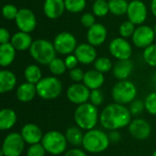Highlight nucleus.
I'll return each instance as SVG.
<instances>
[{"instance_id":"6ab92c4d","label":"nucleus","mask_w":156,"mask_h":156,"mask_svg":"<svg viewBox=\"0 0 156 156\" xmlns=\"http://www.w3.org/2000/svg\"><path fill=\"white\" fill-rule=\"evenodd\" d=\"M65 9L64 0H45L44 2V13L46 16L50 19H56L61 16Z\"/></svg>"},{"instance_id":"58836bf2","label":"nucleus","mask_w":156,"mask_h":156,"mask_svg":"<svg viewBox=\"0 0 156 156\" xmlns=\"http://www.w3.org/2000/svg\"><path fill=\"white\" fill-rule=\"evenodd\" d=\"M103 94L101 92V90L100 89L98 90H93L90 91V103L93 104L94 106H100L101 105V103L103 102Z\"/></svg>"},{"instance_id":"cd10ccee","label":"nucleus","mask_w":156,"mask_h":156,"mask_svg":"<svg viewBox=\"0 0 156 156\" xmlns=\"http://www.w3.org/2000/svg\"><path fill=\"white\" fill-rule=\"evenodd\" d=\"M27 82L37 85L42 80V73L40 69L37 65H28L24 72Z\"/></svg>"},{"instance_id":"a19ab883","label":"nucleus","mask_w":156,"mask_h":156,"mask_svg":"<svg viewBox=\"0 0 156 156\" xmlns=\"http://www.w3.org/2000/svg\"><path fill=\"white\" fill-rule=\"evenodd\" d=\"M145 108V105L144 103L142 101H133L131 105H130V112L132 114H139V113H142V112L144 111V109Z\"/></svg>"},{"instance_id":"3c124183","label":"nucleus","mask_w":156,"mask_h":156,"mask_svg":"<svg viewBox=\"0 0 156 156\" xmlns=\"http://www.w3.org/2000/svg\"><path fill=\"white\" fill-rule=\"evenodd\" d=\"M154 32H155V35H156V25H155V27H154Z\"/></svg>"},{"instance_id":"a211bd4d","label":"nucleus","mask_w":156,"mask_h":156,"mask_svg":"<svg viewBox=\"0 0 156 156\" xmlns=\"http://www.w3.org/2000/svg\"><path fill=\"white\" fill-rule=\"evenodd\" d=\"M107 37V29L106 27L100 23L94 24L88 29L87 39L89 44L93 47L101 46Z\"/></svg>"},{"instance_id":"79ce46f5","label":"nucleus","mask_w":156,"mask_h":156,"mask_svg":"<svg viewBox=\"0 0 156 156\" xmlns=\"http://www.w3.org/2000/svg\"><path fill=\"white\" fill-rule=\"evenodd\" d=\"M84 74L85 73L82 71V69H80L79 68H75L69 71V78L71 80H73L75 82H80V81L83 80Z\"/></svg>"},{"instance_id":"473e14b6","label":"nucleus","mask_w":156,"mask_h":156,"mask_svg":"<svg viewBox=\"0 0 156 156\" xmlns=\"http://www.w3.org/2000/svg\"><path fill=\"white\" fill-rule=\"evenodd\" d=\"M94 68L96 70H98L101 73H105L112 69V63L110 58H108L106 57H101V58H98L94 61Z\"/></svg>"},{"instance_id":"7ed1b4c3","label":"nucleus","mask_w":156,"mask_h":156,"mask_svg":"<svg viewBox=\"0 0 156 156\" xmlns=\"http://www.w3.org/2000/svg\"><path fill=\"white\" fill-rule=\"evenodd\" d=\"M109 135L101 130L92 129L84 133L82 146L91 154H99L105 151L110 144Z\"/></svg>"},{"instance_id":"c85d7f7f","label":"nucleus","mask_w":156,"mask_h":156,"mask_svg":"<svg viewBox=\"0 0 156 156\" xmlns=\"http://www.w3.org/2000/svg\"><path fill=\"white\" fill-rule=\"evenodd\" d=\"M110 12L114 16H122L127 13L129 3L126 0H110Z\"/></svg>"},{"instance_id":"0eeeda50","label":"nucleus","mask_w":156,"mask_h":156,"mask_svg":"<svg viewBox=\"0 0 156 156\" xmlns=\"http://www.w3.org/2000/svg\"><path fill=\"white\" fill-rule=\"evenodd\" d=\"M37 95L43 100L57 99L62 91V84L56 77H45L36 85Z\"/></svg>"},{"instance_id":"a18cd8bd","label":"nucleus","mask_w":156,"mask_h":156,"mask_svg":"<svg viewBox=\"0 0 156 156\" xmlns=\"http://www.w3.org/2000/svg\"><path fill=\"white\" fill-rule=\"evenodd\" d=\"M64 156H87V154L80 149H70L66 152Z\"/></svg>"},{"instance_id":"c03bdc74","label":"nucleus","mask_w":156,"mask_h":156,"mask_svg":"<svg viewBox=\"0 0 156 156\" xmlns=\"http://www.w3.org/2000/svg\"><path fill=\"white\" fill-rule=\"evenodd\" d=\"M9 39H10V34H9L8 30L5 29V27H2L0 29V42H1V44L8 43Z\"/></svg>"},{"instance_id":"5701e85b","label":"nucleus","mask_w":156,"mask_h":156,"mask_svg":"<svg viewBox=\"0 0 156 156\" xmlns=\"http://www.w3.org/2000/svg\"><path fill=\"white\" fill-rule=\"evenodd\" d=\"M36 94H37L36 85L29 82L22 83L16 90V98L22 102L31 101L35 98Z\"/></svg>"},{"instance_id":"ea45409f","label":"nucleus","mask_w":156,"mask_h":156,"mask_svg":"<svg viewBox=\"0 0 156 156\" xmlns=\"http://www.w3.org/2000/svg\"><path fill=\"white\" fill-rule=\"evenodd\" d=\"M80 22L81 24L85 27L90 28V27H92L95 23V16L91 13H85L81 16L80 17Z\"/></svg>"},{"instance_id":"bb28decb","label":"nucleus","mask_w":156,"mask_h":156,"mask_svg":"<svg viewBox=\"0 0 156 156\" xmlns=\"http://www.w3.org/2000/svg\"><path fill=\"white\" fill-rule=\"evenodd\" d=\"M65 136H66L68 143L70 144L71 145H74V146H79L80 144L82 145L84 133L81 132V129L80 127L71 126L68 128L66 131Z\"/></svg>"},{"instance_id":"e433bc0d","label":"nucleus","mask_w":156,"mask_h":156,"mask_svg":"<svg viewBox=\"0 0 156 156\" xmlns=\"http://www.w3.org/2000/svg\"><path fill=\"white\" fill-rule=\"evenodd\" d=\"M144 105L146 111L150 114L156 115V92H152L146 97Z\"/></svg>"},{"instance_id":"39448f33","label":"nucleus","mask_w":156,"mask_h":156,"mask_svg":"<svg viewBox=\"0 0 156 156\" xmlns=\"http://www.w3.org/2000/svg\"><path fill=\"white\" fill-rule=\"evenodd\" d=\"M137 95L136 86L129 80H120L112 90V96L116 103L124 105L132 103Z\"/></svg>"},{"instance_id":"4be33fe9","label":"nucleus","mask_w":156,"mask_h":156,"mask_svg":"<svg viewBox=\"0 0 156 156\" xmlns=\"http://www.w3.org/2000/svg\"><path fill=\"white\" fill-rule=\"evenodd\" d=\"M10 43L13 45V47L16 50L24 51V50L30 48L33 41H32V37L29 35V33L19 31L12 36Z\"/></svg>"},{"instance_id":"aec40b11","label":"nucleus","mask_w":156,"mask_h":156,"mask_svg":"<svg viewBox=\"0 0 156 156\" xmlns=\"http://www.w3.org/2000/svg\"><path fill=\"white\" fill-rule=\"evenodd\" d=\"M83 84L90 90H98L100 89L104 83V76L103 73L96 70L91 69L88 70L84 74L83 78Z\"/></svg>"},{"instance_id":"f704fd0d","label":"nucleus","mask_w":156,"mask_h":156,"mask_svg":"<svg viewBox=\"0 0 156 156\" xmlns=\"http://www.w3.org/2000/svg\"><path fill=\"white\" fill-rule=\"evenodd\" d=\"M134 26L135 25L129 20L122 23V25L120 26V28H119V32H120V35L122 36V37L126 38L129 37H133V35L136 29Z\"/></svg>"},{"instance_id":"ddd939ff","label":"nucleus","mask_w":156,"mask_h":156,"mask_svg":"<svg viewBox=\"0 0 156 156\" xmlns=\"http://www.w3.org/2000/svg\"><path fill=\"white\" fill-rule=\"evenodd\" d=\"M15 20L18 29L22 32L30 33L36 28L37 26V18L35 14L27 8L19 9Z\"/></svg>"},{"instance_id":"b1692460","label":"nucleus","mask_w":156,"mask_h":156,"mask_svg":"<svg viewBox=\"0 0 156 156\" xmlns=\"http://www.w3.org/2000/svg\"><path fill=\"white\" fill-rule=\"evenodd\" d=\"M16 84V75L6 69H3L0 71V92L6 93L14 90Z\"/></svg>"},{"instance_id":"37998d69","label":"nucleus","mask_w":156,"mask_h":156,"mask_svg":"<svg viewBox=\"0 0 156 156\" xmlns=\"http://www.w3.org/2000/svg\"><path fill=\"white\" fill-rule=\"evenodd\" d=\"M79 60L78 58H76L75 55H68L67 58H65V64H66V67L67 69H69V70L73 69L76 68L77 64H78Z\"/></svg>"},{"instance_id":"f257e3e1","label":"nucleus","mask_w":156,"mask_h":156,"mask_svg":"<svg viewBox=\"0 0 156 156\" xmlns=\"http://www.w3.org/2000/svg\"><path fill=\"white\" fill-rule=\"evenodd\" d=\"M132 113L128 108L119 103H112L106 106L100 115V122L103 128L110 131H117L131 123Z\"/></svg>"},{"instance_id":"c756f323","label":"nucleus","mask_w":156,"mask_h":156,"mask_svg":"<svg viewBox=\"0 0 156 156\" xmlns=\"http://www.w3.org/2000/svg\"><path fill=\"white\" fill-rule=\"evenodd\" d=\"M92 12L95 16H105L109 12V3L106 0H96L92 5Z\"/></svg>"},{"instance_id":"9b49d317","label":"nucleus","mask_w":156,"mask_h":156,"mask_svg":"<svg viewBox=\"0 0 156 156\" xmlns=\"http://www.w3.org/2000/svg\"><path fill=\"white\" fill-rule=\"evenodd\" d=\"M154 29L149 26H140L137 27L132 37L133 44L141 48H146L151 46L155 37Z\"/></svg>"},{"instance_id":"423d86ee","label":"nucleus","mask_w":156,"mask_h":156,"mask_svg":"<svg viewBox=\"0 0 156 156\" xmlns=\"http://www.w3.org/2000/svg\"><path fill=\"white\" fill-rule=\"evenodd\" d=\"M41 144L46 152L53 155H58L66 151L68 141L65 134L58 131H50L44 134Z\"/></svg>"},{"instance_id":"49530a36","label":"nucleus","mask_w":156,"mask_h":156,"mask_svg":"<svg viewBox=\"0 0 156 156\" xmlns=\"http://www.w3.org/2000/svg\"><path fill=\"white\" fill-rule=\"evenodd\" d=\"M109 138L112 143H118L121 140V135L117 131H112V133L109 134Z\"/></svg>"},{"instance_id":"412c9836","label":"nucleus","mask_w":156,"mask_h":156,"mask_svg":"<svg viewBox=\"0 0 156 156\" xmlns=\"http://www.w3.org/2000/svg\"><path fill=\"white\" fill-rule=\"evenodd\" d=\"M133 69V64L130 59H121L115 63L112 72L116 79L120 80H126V79L132 74Z\"/></svg>"},{"instance_id":"dca6fc26","label":"nucleus","mask_w":156,"mask_h":156,"mask_svg":"<svg viewBox=\"0 0 156 156\" xmlns=\"http://www.w3.org/2000/svg\"><path fill=\"white\" fill-rule=\"evenodd\" d=\"M74 55L78 58L79 62L85 65L90 64L97 59V51L95 48L89 43H83L77 46Z\"/></svg>"},{"instance_id":"f3484780","label":"nucleus","mask_w":156,"mask_h":156,"mask_svg":"<svg viewBox=\"0 0 156 156\" xmlns=\"http://www.w3.org/2000/svg\"><path fill=\"white\" fill-rule=\"evenodd\" d=\"M21 135L25 143L32 145L39 144L43 139V133L40 128L34 123H27L21 129Z\"/></svg>"},{"instance_id":"603ef678","label":"nucleus","mask_w":156,"mask_h":156,"mask_svg":"<svg viewBox=\"0 0 156 156\" xmlns=\"http://www.w3.org/2000/svg\"><path fill=\"white\" fill-rule=\"evenodd\" d=\"M126 1H127V0H126Z\"/></svg>"},{"instance_id":"de8ad7c7","label":"nucleus","mask_w":156,"mask_h":156,"mask_svg":"<svg viewBox=\"0 0 156 156\" xmlns=\"http://www.w3.org/2000/svg\"><path fill=\"white\" fill-rule=\"evenodd\" d=\"M151 11L156 17V0H152L151 2Z\"/></svg>"},{"instance_id":"72a5a7b5","label":"nucleus","mask_w":156,"mask_h":156,"mask_svg":"<svg viewBox=\"0 0 156 156\" xmlns=\"http://www.w3.org/2000/svg\"><path fill=\"white\" fill-rule=\"evenodd\" d=\"M144 59L151 67L156 68V44H152L151 46L144 48Z\"/></svg>"},{"instance_id":"2eb2a0df","label":"nucleus","mask_w":156,"mask_h":156,"mask_svg":"<svg viewBox=\"0 0 156 156\" xmlns=\"http://www.w3.org/2000/svg\"><path fill=\"white\" fill-rule=\"evenodd\" d=\"M128 126L131 135L138 140H145L151 134V125L144 119H135Z\"/></svg>"},{"instance_id":"8fccbe9b","label":"nucleus","mask_w":156,"mask_h":156,"mask_svg":"<svg viewBox=\"0 0 156 156\" xmlns=\"http://www.w3.org/2000/svg\"><path fill=\"white\" fill-rule=\"evenodd\" d=\"M153 156H156V150L154 152V154H153Z\"/></svg>"},{"instance_id":"864d4df0","label":"nucleus","mask_w":156,"mask_h":156,"mask_svg":"<svg viewBox=\"0 0 156 156\" xmlns=\"http://www.w3.org/2000/svg\"><path fill=\"white\" fill-rule=\"evenodd\" d=\"M95 1H96V0H95Z\"/></svg>"},{"instance_id":"a878e982","label":"nucleus","mask_w":156,"mask_h":156,"mask_svg":"<svg viewBox=\"0 0 156 156\" xmlns=\"http://www.w3.org/2000/svg\"><path fill=\"white\" fill-rule=\"evenodd\" d=\"M16 122V114L12 109H3L0 112V129L6 131L11 129Z\"/></svg>"},{"instance_id":"4468645a","label":"nucleus","mask_w":156,"mask_h":156,"mask_svg":"<svg viewBox=\"0 0 156 156\" xmlns=\"http://www.w3.org/2000/svg\"><path fill=\"white\" fill-rule=\"evenodd\" d=\"M90 91L84 84L75 83L69 87L67 90V97L74 104H83L90 100Z\"/></svg>"},{"instance_id":"9d476101","label":"nucleus","mask_w":156,"mask_h":156,"mask_svg":"<svg viewBox=\"0 0 156 156\" xmlns=\"http://www.w3.org/2000/svg\"><path fill=\"white\" fill-rule=\"evenodd\" d=\"M109 50L112 56L118 60L130 59L133 54L131 44L123 37H116L112 39L109 45Z\"/></svg>"},{"instance_id":"7c9ffc66","label":"nucleus","mask_w":156,"mask_h":156,"mask_svg":"<svg viewBox=\"0 0 156 156\" xmlns=\"http://www.w3.org/2000/svg\"><path fill=\"white\" fill-rule=\"evenodd\" d=\"M49 70L51 71L52 74L56 75V76H59L62 75L65 71H66V64H65V60L58 58H55L48 65Z\"/></svg>"},{"instance_id":"09e8293b","label":"nucleus","mask_w":156,"mask_h":156,"mask_svg":"<svg viewBox=\"0 0 156 156\" xmlns=\"http://www.w3.org/2000/svg\"><path fill=\"white\" fill-rule=\"evenodd\" d=\"M152 82H153V85L154 86V88H156V73L152 77Z\"/></svg>"},{"instance_id":"20e7f679","label":"nucleus","mask_w":156,"mask_h":156,"mask_svg":"<svg viewBox=\"0 0 156 156\" xmlns=\"http://www.w3.org/2000/svg\"><path fill=\"white\" fill-rule=\"evenodd\" d=\"M29 52L31 57L42 65H49L56 58L57 53L54 45L46 39H37L33 41Z\"/></svg>"},{"instance_id":"393cba45","label":"nucleus","mask_w":156,"mask_h":156,"mask_svg":"<svg viewBox=\"0 0 156 156\" xmlns=\"http://www.w3.org/2000/svg\"><path fill=\"white\" fill-rule=\"evenodd\" d=\"M16 48L11 43L1 44L0 46V65L2 67L9 66L15 59Z\"/></svg>"},{"instance_id":"f8f14e48","label":"nucleus","mask_w":156,"mask_h":156,"mask_svg":"<svg viewBox=\"0 0 156 156\" xmlns=\"http://www.w3.org/2000/svg\"><path fill=\"white\" fill-rule=\"evenodd\" d=\"M126 14L129 21L134 25H141L146 20L147 8L144 2L140 0H133L129 3Z\"/></svg>"},{"instance_id":"c9c22d12","label":"nucleus","mask_w":156,"mask_h":156,"mask_svg":"<svg viewBox=\"0 0 156 156\" xmlns=\"http://www.w3.org/2000/svg\"><path fill=\"white\" fill-rule=\"evenodd\" d=\"M18 11L19 10L16 8V5H14L12 4H6L3 6L2 14L5 19L13 20V19H16V17L18 14Z\"/></svg>"},{"instance_id":"2f4dec72","label":"nucleus","mask_w":156,"mask_h":156,"mask_svg":"<svg viewBox=\"0 0 156 156\" xmlns=\"http://www.w3.org/2000/svg\"><path fill=\"white\" fill-rule=\"evenodd\" d=\"M65 7L70 13H80L86 6V0H64Z\"/></svg>"},{"instance_id":"4c0bfd02","label":"nucleus","mask_w":156,"mask_h":156,"mask_svg":"<svg viewBox=\"0 0 156 156\" xmlns=\"http://www.w3.org/2000/svg\"><path fill=\"white\" fill-rule=\"evenodd\" d=\"M46 150L42 144H32L27 152V156H45Z\"/></svg>"},{"instance_id":"6e6552de","label":"nucleus","mask_w":156,"mask_h":156,"mask_svg":"<svg viewBox=\"0 0 156 156\" xmlns=\"http://www.w3.org/2000/svg\"><path fill=\"white\" fill-rule=\"evenodd\" d=\"M25 147V141L21 133H11L5 136L2 145L1 154L4 156H20Z\"/></svg>"},{"instance_id":"1a4fd4ad","label":"nucleus","mask_w":156,"mask_h":156,"mask_svg":"<svg viewBox=\"0 0 156 156\" xmlns=\"http://www.w3.org/2000/svg\"><path fill=\"white\" fill-rule=\"evenodd\" d=\"M56 51L61 55H70L77 48L76 37L69 32L58 34L53 42Z\"/></svg>"},{"instance_id":"f03ea898","label":"nucleus","mask_w":156,"mask_h":156,"mask_svg":"<svg viewBox=\"0 0 156 156\" xmlns=\"http://www.w3.org/2000/svg\"><path fill=\"white\" fill-rule=\"evenodd\" d=\"M74 120L78 127L82 130H92L96 126L99 114L96 106L86 102L77 107L74 112Z\"/></svg>"}]
</instances>
